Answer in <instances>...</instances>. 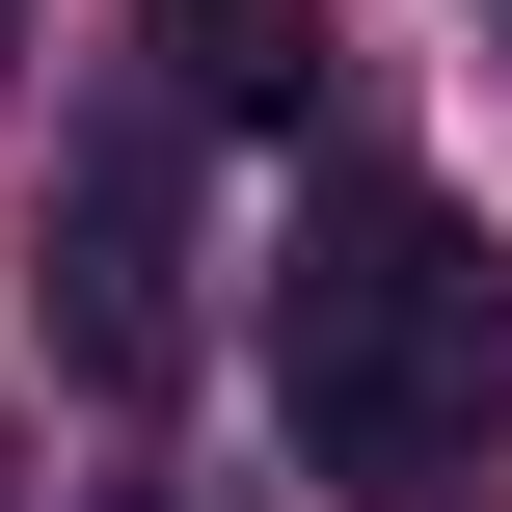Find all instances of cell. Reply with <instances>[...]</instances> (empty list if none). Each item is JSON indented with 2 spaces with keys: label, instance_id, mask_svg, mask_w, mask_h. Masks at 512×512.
<instances>
[{
  "label": "cell",
  "instance_id": "cell-1",
  "mask_svg": "<svg viewBox=\"0 0 512 512\" xmlns=\"http://www.w3.org/2000/svg\"><path fill=\"white\" fill-rule=\"evenodd\" d=\"M270 432L324 459V486L432 512L512 459V270L405 189V162H351L324 216H297V270H270Z\"/></svg>",
  "mask_w": 512,
  "mask_h": 512
},
{
  "label": "cell",
  "instance_id": "cell-2",
  "mask_svg": "<svg viewBox=\"0 0 512 512\" xmlns=\"http://www.w3.org/2000/svg\"><path fill=\"white\" fill-rule=\"evenodd\" d=\"M54 351L108 405L189 378V108H81V162H54Z\"/></svg>",
  "mask_w": 512,
  "mask_h": 512
},
{
  "label": "cell",
  "instance_id": "cell-3",
  "mask_svg": "<svg viewBox=\"0 0 512 512\" xmlns=\"http://www.w3.org/2000/svg\"><path fill=\"white\" fill-rule=\"evenodd\" d=\"M297 81H324V27H297V0H162V108H189V135H270Z\"/></svg>",
  "mask_w": 512,
  "mask_h": 512
},
{
  "label": "cell",
  "instance_id": "cell-4",
  "mask_svg": "<svg viewBox=\"0 0 512 512\" xmlns=\"http://www.w3.org/2000/svg\"><path fill=\"white\" fill-rule=\"evenodd\" d=\"M0 27H27V0H0Z\"/></svg>",
  "mask_w": 512,
  "mask_h": 512
},
{
  "label": "cell",
  "instance_id": "cell-5",
  "mask_svg": "<svg viewBox=\"0 0 512 512\" xmlns=\"http://www.w3.org/2000/svg\"><path fill=\"white\" fill-rule=\"evenodd\" d=\"M486 27H512V0H486Z\"/></svg>",
  "mask_w": 512,
  "mask_h": 512
}]
</instances>
